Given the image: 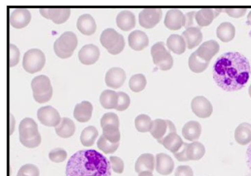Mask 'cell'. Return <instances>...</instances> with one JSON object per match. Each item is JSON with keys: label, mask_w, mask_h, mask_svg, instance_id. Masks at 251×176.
I'll return each instance as SVG.
<instances>
[{"label": "cell", "mask_w": 251, "mask_h": 176, "mask_svg": "<svg viewBox=\"0 0 251 176\" xmlns=\"http://www.w3.org/2000/svg\"><path fill=\"white\" fill-rule=\"evenodd\" d=\"M250 74V63L238 52H227L221 55L213 67L215 82L224 91L241 90L248 83Z\"/></svg>", "instance_id": "cell-1"}, {"label": "cell", "mask_w": 251, "mask_h": 176, "mask_svg": "<svg viewBox=\"0 0 251 176\" xmlns=\"http://www.w3.org/2000/svg\"><path fill=\"white\" fill-rule=\"evenodd\" d=\"M31 13L26 8H17L13 9L10 14L11 26L14 28L21 29L28 25L31 21Z\"/></svg>", "instance_id": "cell-16"}, {"label": "cell", "mask_w": 251, "mask_h": 176, "mask_svg": "<svg viewBox=\"0 0 251 176\" xmlns=\"http://www.w3.org/2000/svg\"><path fill=\"white\" fill-rule=\"evenodd\" d=\"M138 176H153V174L150 171H144V172L139 174Z\"/></svg>", "instance_id": "cell-53"}, {"label": "cell", "mask_w": 251, "mask_h": 176, "mask_svg": "<svg viewBox=\"0 0 251 176\" xmlns=\"http://www.w3.org/2000/svg\"><path fill=\"white\" fill-rule=\"evenodd\" d=\"M118 107H117L116 110H118V111H123V110H125L128 108L130 103H131V100H130L128 95L125 93V92L119 91V92H118Z\"/></svg>", "instance_id": "cell-44"}, {"label": "cell", "mask_w": 251, "mask_h": 176, "mask_svg": "<svg viewBox=\"0 0 251 176\" xmlns=\"http://www.w3.org/2000/svg\"><path fill=\"white\" fill-rule=\"evenodd\" d=\"M187 145H188V143H183L182 148L177 153H174V155L178 161H181V162L188 161V157H187Z\"/></svg>", "instance_id": "cell-50"}, {"label": "cell", "mask_w": 251, "mask_h": 176, "mask_svg": "<svg viewBox=\"0 0 251 176\" xmlns=\"http://www.w3.org/2000/svg\"><path fill=\"white\" fill-rule=\"evenodd\" d=\"M128 44L131 49L136 51H141L149 44V39L144 31H134L128 37Z\"/></svg>", "instance_id": "cell-20"}, {"label": "cell", "mask_w": 251, "mask_h": 176, "mask_svg": "<svg viewBox=\"0 0 251 176\" xmlns=\"http://www.w3.org/2000/svg\"><path fill=\"white\" fill-rule=\"evenodd\" d=\"M100 103L105 109H116L118 107V94L112 90H105L100 96Z\"/></svg>", "instance_id": "cell-33"}, {"label": "cell", "mask_w": 251, "mask_h": 176, "mask_svg": "<svg viewBox=\"0 0 251 176\" xmlns=\"http://www.w3.org/2000/svg\"><path fill=\"white\" fill-rule=\"evenodd\" d=\"M100 124H101L102 129L107 125H114V126L119 127V119L117 114L109 112V113H106L102 115Z\"/></svg>", "instance_id": "cell-43"}, {"label": "cell", "mask_w": 251, "mask_h": 176, "mask_svg": "<svg viewBox=\"0 0 251 176\" xmlns=\"http://www.w3.org/2000/svg\"><path fill=\"white\" fill-rule=\"evenodd\" d=\"M214 9L212 8H202L198 11L195 16L197 23L199 26H207L214 20Z\"/></svg>", "instance_id": "cell-34"}, {"label": "cell", "mask_w": 251, "mask_h": 176, "mask_svg": "<svg viewBox=\"0 0 251 176\" xmlns=\"http://www.w3.org/2000/svg\"><path fill=\"white\" fill-rule=\"evenodd\" d=\"M235 139L240 145H246L251 143V125L242 123L235 129Z\"/></svg>", "instance_id": "cell-28"}, {"label": "cell", "mask_w": 251, "mask_h": 176, "mask_svg": "<svg viewBox=\"0 0 251 176\" xmlns=\"http://www.w3.org/2000/svg\"><path fill=\"white\" fill-rule=\"evenodd\" d=\"M182 37L185 41L187 48L189 49L198 46L202 41V33L197 26L186 29L182 34Z\"/></svg>", "instance_id": "cell-21"}, {"label": "cell", "mask_w": 251, "mask_h": 176, "mask_svg": "<svg viewBox=\"0 0 251 176\" xmlns=\"http://www.w3.org/2000/svg\"><path fill=\"white\" fill-rule=\"evenodd\" d=\"M246 11H247L246 8H222V13H226L234 19H239L243 17L246 14Z\"/></svg>", "instance_id": "cell-47"}, {"label": "cell", "mask_w": 251, "mask_h": 176, "mask_svg": "<svg viewBox=\"0 0 251 176\" xmlns=\"http://www.w3.org/2000/svg\"><path fill=\"white\" fill-rule=\"evenodd\" d=\"M209 62L201 60L199 55H197L196 51L194 52L188 60V66L192 72L196 73H202L207 69Z\"/></svg>", "instance_id": "cell-35"}, {"label": "cell", "mask_w": 251, "mask_h": 176, "mask_svg": "<svg viewBox=\"0 0 251 176\" xmlns=\"http://www.w3.org/2000/svg\"><path fill=\"white\" fill-rule=\"evenodd\" d=\"M78 60L83 65H94L100 58V49L95 44H86L82 47L81 49L78 51Z\"/></svg>", "instance_id": "cell-15"}, {"label": "cell", "mask_w": 251, "mask_h": 176, "mask_svg": "<svg viewBox=\"0 0 251 176\" xmlns=\"http://www.w3.org/2000/svg\"><path fill=\"white\" fill-rule=\"evenodd\" d=\"M165 25L170 30H179L184 25V14L178 9H170L165 16Z\"/></svg>", "instance_id": "cell-17"}, {"label": "cell", "mask_w": 251, "mask_h": 176, "mask_svg": "<svg viewBox=\"0 0 251 176\" xmlns=\"http://www.w3.org/2000/svg\"><path fill=\"white\" fill-rule=\"evenodd\" d=\"M55 130L59 137L69 138L72 137L75 132V125L72 119L64 117L61 119L60 124L55 128Z\"/></svg>", "instance_id": "cell-26"}, {"label": "cell", "mask_w": 251, "mask_h": 176, "mask_svg": "<svg viewBox=\"0 0 251 176\" xmlns=\"http://www.w3.org/2000/svg\"><path fill=\"white\" fill-rule=\"evenodd\" d=\"M201 126L199 122L189 121L184 125L182 130V134L185 139L195 142L200 137Z\"/></svg>", "instance_id": "cell-27"}, {"label": "cell", "mask_w": 251, "mask_h": 176, "mask_svg": "<svg viewBox=\"0 0 251 176\" xmlns=\"http://www.w3.org/2000/svg\"><path fill=\"white\" fill-rule=\"evenodd\" d=\"M97 145L98 148H100V150L102 151V153H106V154H112L118 150L119 143H111L108 140L105 138L103 135H102V136H100V139L98 140Z\"/></svg>", "instance_id": "cell-40"}, {"label": "cell", "mask_w": 251, "mask_h": 176, "mask_svg": "<svg viewBox=\"0 0 251 176\" xmlns=\"http://www.w3.org/2000/svg\"><path fill=\"white\" fill-rule=\"evenodd\" d=\"M20 58V51L15 44H9V66L14 67L18 65Z\"/></svg>", "instance_id": "cell-45"}, {"label": "cell", "mask_w": 251, "mask_h": 176, "mask_svg": "<svg viewBox=\"0 0 251 176\" xmlns=\"http://www.w3.org/2000/svg\"><path fill=\"white\" fill-rule=\"evenodd\" d=\"M31 86L33 97L38 103H46L52 97V86L47 76H37L31 81Z\"/></svg>", "instance_id": "cell-5"}, {"label": "cell", "mask_w": 251, "mask_h": 176, "mask_svg": "<svg viewBox=\"0 0 251 176\" xmlns=\"http://www.w3.org/2000/svg\"><path fill=\"white\" fill-rule=\"evenodd\" d=\"M77 28L85 36H91L96 31L97 26L90 14H83L77 20Z\"/></svg>", "instance_id": "cell-23"}, {"label": "cell", "mask_w": 251, "mask_h": 176, "mask_svg": "<svg viewBox=\"0 0 251 176\" xmlns=\"http://www.w3.org/2000/svg\"><path fill=\"white\" fill-rule=\"evenodd\" d=\"M151 55L153 62L160 69L167 71L173 67V57L165 48L164 42H157L152 46Z\"/></svg>", "instance_id": "cell-8"}, {"label": "cell", "mask_w": 251, "mask_h": 176, "mask_svg": "<svg viewBox=\"0 0 251 176\" xmlns=\"http://www.w3.org/2000/svg\"><path fill=\"white\" fill-rule=\"evenodd\" d=\"M111 165L96 150H81L69 159L66 176H111Z\"/></svg>", "instance_id": "cell-2"}, {"label": "cell", "mask_w": 251, "mask_h": 176, "mask_svg": "<svg viewBox=\"0 0 251 176\" xmlns=\"http://www.w3.org/2000/svg\"><path fill=\"white\" fill-rule=\"evenodd\" d=\"M192 110L199 118H208L213 111L212 104L204 96H196L191 103Z\"/></svg>", "instance_id": "cell-12"}, {"label": "cell", "mask_w": 251, "mask_h": 176, "mask_svg": "<svg viewBox=\"0 0 251 176\" xmlns=\"http://www.w3.org/2000/svg\"><path fill=\"white\" fill-rule=\"evenodd\" d=\"M66 157H67V153L62 148H55V149L50 151L49 153V158H50V161L55 163H60V162L66 161Z\"/></svg>", "instance_id": "cell-42"}, {"label": "cell", "mask_w": 251, "mask_h": 176, "mask_svg": "<svg viewBox=\"0 0 251 176\" xmlns=\"http://www.w3.org/2000/svg\"><path fill=\"white\" fill-rule=\"evenodd\" d=\"M162 10L159 8H146L139 14V23L142 27L151 29L162 19Z\"/></svg>", "instance_id": "cell-10"}, {"label": "cell", "mask_w": 251, "mask_h": 176, "mask_svg": "<svg viewBox=\"0 0 251 176\" xmlns=\"http://www.w3.org/2000/svg\"><path fill=\"white\" fill-rule=\"evenodd\" d=\"M102 135L111 143H119L120 141L121 133L119 127L114 125H107L102 128Z\"/></svg>", "instance_id": "cell-39"}, {"label": "cell", "mask_w": 251, "mask_h": 176, "mask_svg": "<svg viewBox=\"0 0 251 176\" xmlns=\"http://www.w3.org/2000/svg\"><path fill=\"white\" fill-rule=\"evenodd\" d=\"M235 28L230 22H223L217 28V37L222 42H229L235 37Z\"/></svg>", "instance_id": "cell-32"}, {"label": "cell", "mask_w": 251, "mask_h": 176, "mask_svg": "<svg viewBox=\"0 0 251 176\" xmlns=\"http://www.w3.org/2000/svg\"><path fill=\"white\" fill-rule=\"evenodd\" d=\"M78 44V39L75 34L66 31L55 42L54 51L60 59H68L73 55Z\"/></svg>", "instance_id": "cell-4"}, {"label": "cell", "mask_w": 251, "mask_h": 176, "mask_svg": "<svg viewBox=\"0 0 251 176\" xmlns=\"http://www.w3.org/2000/svg\"><path fill=\"white\" fill-rule=\"evenodd\" d=\"M39 11L42 17L50 19L55 24L66 22L71 16V9L69 8H41Z\"/></svg>", "instance_id": "cell-13"}, {"label": "cell", "mask_w": 251, "mask_h": 176, "mask_svg": "<svg viewBox=\"0 0 251 176\" xmlns=\"http://www.w3.org/2000/svg\"><path fill=\"white\" fill-rule=\"evenodd\" d=\"M206 149L203 144L199 142H193L187 145V157L188 161H199L203 157Z\"/></svg>", "instance_id": "cell-31"}, {"label": "cell", "mask_w": 251, "mask_h": 176, "mask_svg": "<svg viewBox=\"0 0 251 176\" xmlns=\"http://www.w3.org/2000/svg\"><path fill=\"white\" fill-rule=\"evenodd\" d=\"M99 137L97 129L94 126H89L82 131L80 142L84 147H92Z\"/></svg>", "instance_id": "cell-36"}, {"label": "cell", "mask_w": 251, "mask_h": 176, "mask_svg": "<svg viewBox=\"0 0 251 176\" xmlns=\"http://www.w3.org/2000/svg\"><path fill=\"white\" fill-rule=\"evenodd\" d=\"M93 114V105L89 101H82L76 105L74 110V117L80 123H85L91 119Z\"/></svg>", "instance_id": "cell-24"}, {"label": "cell", "mask_w": 251, "mask_h": 176, "mask_svg": "<svg viewBox=\"0 0 251 176\" xmlns=\"http://www.w3.org/2000/svg\"><path fill=\"white\" fill-rule=\"evenodd\" d=\"M125 71L121 67H112L107 71L105 76L106 85L113 89H118L124 84L126 81Z\"/></svg>", "instance_id": "cell-14"}, {"label": "cell", "mask_w": 251, "mask_h": 176, "mask_svg": "<svg viewBox=\"0 0 251 176\" xmlns=\"http://www.w3.org/2000/svg\"><path fill=\"white\" fill-rule=\"evenodd\" d=\"M46 56L39 49H31L24 54L23 66L29 73H36L44 67Z\"/></svg>", "instance_id": "cell-7"}, {"label": "cell", "mask_w": 251, "mask_h": 176, "mask_svg": "<svg viewBox=\"0 0 251 176\" xmlns=\"http://www.w3.org/2000/svg\"><path fill=\"white\" fill-rule=\"evenodd\" d=\"M155 168V158L150 153H145L139 156L135 164V171L136 173H141L144 171H154Z\"/></svg>", "instance_id": "cell-22"}, {"label": "cell", "mask_w": 251, "mask_h": 176, "mask_svg": "<svg viewBox=\"0 0 251 176\" xmlns=\"http://www.w3.org/2000/svg\"><path fill=\"white\" fill-rule=\"evenodd\" d=\"M249 95L251 97V85L250 86V88H249Z\"/></svg>", "instance_id": "cell-55"}, {"label": "cell", "mask_w": 251, "mask_h": 176, "mask_svg": "<svg viewBox=\"0 0 251 176\" xmlns=\"http://www.w3.org/2000/svg\"><path fill=\"white\" fill-rule=\"evenodd\" d=\"M152 121L147 114H140L135 119V126L138 132H147L151 130Z\"/></svg>", "instance_id": "cell-37"}, {"label": "cell", "mask_w": 251, "mask_h": 176, "mask_svg": "<svg viewBox=\"0 0 251 176\" xmlns=\"http://www.w3.org/2000/svg\"><path fill=\"white\" fill-rule=\"evenodd\" d=\"M176 176H194V171L188 166H180L176 169Z\"/></svg>", "instance_id": "cell-49"}, {"label": "cell", "mask_w": 251, "mask_h": 176, "mask_svg": "<svg viewBox=\"0 0 251 176\" xmlns=\"http://www.w3.org/2000/svg\"><path fill=\"white\" fill-rule=\"evenodd\" d=\"M19 139L26 148H37L42 143V137L37 123L31 118H25L19 125Z\"/></svg>", "instance_id": "cell-3"}, {"label": "cell", "mask_w": 251, "mask_h": 176, "mask_svg": "<svg viewBox=\"0 0 251 176\" xmlns=\"http://www.w3.org/2000/svg\"><path fill=\"white\" fill-rule=\"evenodd\" d=\"M197 12L193 11V12H189V13H186L184 15V25L183 26L185 28H190V27H194V20L195 19V16H196Z\"/></svg>", "instance_id": "cell-48"}, {"label": "cell", "mask_w": 251, "mask_h": 176, "mask_svg": "<svg viewBox=\"0 0 251 176\" xmlns=\"http://www.w3.org/2000/svg\"><path fill=\"white\" fill-rule=\"evenodd\" d=\"M246 161H247L249 168L251 171V143L246 151Z\"/></svg>", "instance_id": "cell-51"}, {"label": "cell", "mask_w": 251, "mask_h": 176, "mask_svg": "<svg viewBox=\"0 0 251 176\" xmlns=\"http://www.w3.org/2000/svg\"><path fill=\"white\" fill-rule=\"evenodd\" d=\"M111 168L115 173L122 174L124 171V162L118 156H111L109 159Z\"/></svg>", "instance_id": "cell-46"}, {"label": "cell", "mask_w": 251, "mask_h": 176, "mask_svg": "<svg viewBox=\"0 0 251 176\" xmlns=\"http://www.w3.org/2000/svg\"><path fill=\"white\" fill-rule=\"evenodd\" d=\"M220 45L216 41H208L204 42L197 49V55L201 58V60H205L207 62H210L212 57H214L219 51Z\"/></svg>", "instance_id": "cell-19"}, {"label": "cell", "mask_w": 251, "mask_h": 176, "mask_svg": "<svg viewBox=\"0 0 251 176\" xmlns=\"http://www.w3.org/2000/svg\"><path fill=\"white\" fill-rule=\"evenodd\" d=\"M175 169V163L172 158L165 153L157 154L155 156V170L162 176H168L172 173Z\"/></svg>", "instance_id": "cell-18"}, {"label": "cell", "mask_w": 251, "mask_h": 176, "mask_svg": "<svg viewBox=\"0 0 251 176\" xmlns=\"http://www.w3.org/2000/svg\"><path fill=\"white\" fill-rule=\"evenodd\" d=\"M176 126L170 120L165 119H154L152 123L151 130L150 131L152 137H154L160 143L166 136L171 132H176Z\"/></svg>", "instance_id": "cell-9"}, {"label": "cell", "mask_w": 251, "mask_h": 176, "mask_svg": "<svg viewBox=\"0 0 251 176\" xmlns=\"http://www.w3.org/2000/svg\"><path fill=\"white\" fill-rule=\"evenodd\" d=\"M117 25L123 31H131L136 26V18L130 11H122L117 16Z\"/></svg>", "instance_id": "cell-25"}, {"label": "cell", "mask_w": 251, "mask_h": 176, "mask_svg": "<svg viewBox=\"0 0 251 176\" xmlns=\"http://www.w3.org/2000/svg\"><path fill=\"white\" fill-rule=\"evenodd\" d=\"M246 23L251 26V10L250 13H249L248 16H247V22H246Z\"/></svg>", "instance_id": "cell-54"}, {"label": "cell", "mask_w": 251, "mask_h": 176, "mask_svg": "<svg viewBox=\"0 0 251 176\" xmlns=\"http://www.w3.org/2000/svg\"><path fill=\"white\" fill-rule=\"evenodd\" d=\"M147 78L143 74H135L129 81V87L134 92H140L143 91L147 86Z\"/></svg>", "instance_id": "cell-38"}, {"label": "cell", "mask_w": 251, "mask_h": 176, "mask_svg": "<svg viewBox=\"0 0 251 176\" xmlns=\"http://www.w3.org/2000/svg\"><path fill=\"white\" fill-rule=\"evenodd\" d=\"M166 44L169 49L174 52L176 55H182L185 51L186 47H187L183 37L177 34H173L170 36L168 38Z\"/></svg>", "instance_id": "cell-29"}, {"label": "cell", "mask_w": 251, "mask_h": 176, "mask_svg": "<svg viewBox=\"0 0 251 176\" xmlns=\"http://www.w3.org/2000/svg\"><path fill=\"white\" fill-rule=\"evenodd\" d=\"M14 126H15V120L13 115L10 114V134H12L14 131Z\"/></svg>", "instance_id": "cell-52"}, {"label": "cell", "mask_w": 251, "mask_h": 176, "mask_svg": "<svg viewBox=\"0 0 251 176\" xmlns=\"http://www.w3.org/2000/svg\"><path fill=\"white\" fill-rule=\"evenodd\" d=\"M100 42L111 55L120 54L125 47V41L123 36L113 28H107L102 31Z\"/></svg>", "instance_id": "cell-6"}, {"label": "cell", "mask_w": 251, "mask_h": 176, "mask_svg": "<svg viewBox=\"0 0 251 176\" xmlns=\"http://www.w3.org/2000/svg\"><path fill=\"white\" fill-rule=\"evenodd\" d=\"M37 118L41 122V124L45 126L55 128L60 124L62 119L58 110L50 106L40 108L37 111Z\"/></svg>", "instance_id": "cell-11"}, {"label": "cell", "mask_w": 251, "mask_h": 176, "mask_svg": "<svg viewBox=\"0 0 251 176\" xmlns=\"http://www.w3.org/2000/svg\"><path fill=\"white\" fill-rule=\"evenodd\" d=\"M160 144L171 153H176L182 148L183 142L179 135L177 134V132H171L162 140Z\"/></svg>", "instance_id": "cell-30"}, {"label": "cell", "mask_w": 251, "mask_h": 176, "mask_svg": "<svg viewBox=\"0 0 251 176\" xmlns=\"http://www.w3.org/2000/svg\"><path fill=\"white\" fill-rule=\"evenodd\" d=\"M40 171L33 164H26L22 166L17 176H39Z\"/></svg>", "instance_id": "cell-41"}]
</instances>
